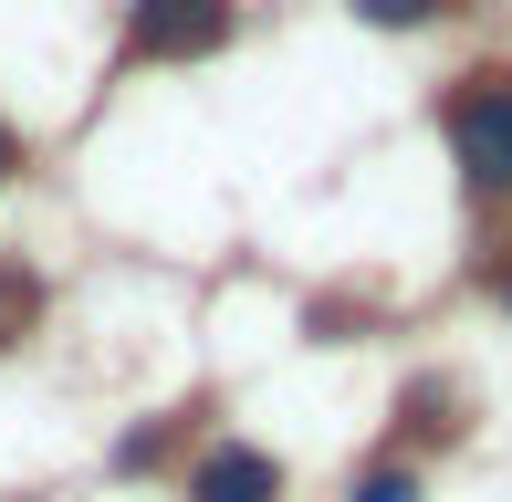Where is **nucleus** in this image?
<instances>
[{
  "mask_svg": "<svg viewBox=\"0 0 512 502\" xmlns=\"http://www.w3.org/2000/svg\"><path fill=\"white\" fill-rule=\"evenodd\" d=\"M408 429H418V440H450V398H439V387H408Z\"/></svg>",
  "mask_w": 512,
  "mask_h": 502,
  "instance_id": "obj_5",
  "label": "nucleus"
},
{
  "mask_svg": "<svg viewBox=\"0 0 512 502\" xmlns=\"http://www.w3.org/2000/svg\"><path fill=\"white\" fill-rule=\"evenodd\" d=\"M32 314H42V283H32L21 262H11V272H0V356H11L21 335H32Z\"/></svg>",
  "mask_w": 512,
  "mask_h": 502,
  "instance_id": "obj_4",
  "label": "nucleus"
},
{
  "mask_svg": "<svg viewBox=\"0 0 512 502\" xmlns=\"http://www.w3.org/2000/svg\"><path fill=\"white\" fill-rule=\"evenodd\" d=\"M356 502H418V482H408V471H366Z\"/></svg>",
  "mask_w": 512,
  "mask_h": 502,
  "instance_id": "obj_7",
  "label": "nucleus"
},
{
  "mask_svg": "<svg viewBox=\"0 0 512 502\" xmlns=\"http://www.w3.org/2000/svg\"><path fill=\"white\" fill-rule=\"evenodd\" d=\"M356 11H366V21H387V32H408V21H429L439 0H356Z\"/></svg>",
  "mask_w": 512,
  "mask_h": 502,
  "instance_id": "obj_6",
  "label": "nucleus"
},
{
  "mask_svg": "<svg viewBox=\"0 0 512 502\" xmlns=\"http://www.w3.org/2000/svg\"><path fill=\"white\" fill-rule=\"evenodd\" d=\"M0 168H11V136H0Z\"/></svg>",
  "mask_w": 512,
  "mask_h": 502,
  "instance_id": "obj_8",
  "label": "nucleus"
},
{
  "mask_svg": "<svg viewBox=\"0 0 512 502\" xmlns=\"http://www.w3.org/2000/svg\"><path fill=\"white\" fill-rule=\"evenodd\" d=\"M189 502H283V461L272 450H209Z\"/></svg>",
  "mask_w": 512,
  "mask_h": 502,
  "instance_id": "obj_3",
  "label": "nucleus"
},
{
  "mask_svg": "<svg viewBox=\"0 0 512 502\" xmlns=\"http://www.w3.org/2000/svg\"><path fill=\"white\" fill-rule=\"evenodd\" d=\"M502 304H512V272H502Z\"/></svg>",
  "mask_w": 512,
  "mask_h": 502,
  "instance_id": "obj_9",
  "label": "nucleus"
},
{
  "mask_svg": "<svg viewBox=\"0 0 512 502\" xmlns=\"http://www.w3.org/2000/svg\"><path fill=\"white\" fill-rule=\"evenodd\" d=\"M450 136H460V168H471L481 189H512V74H471Z\"/></svg>",
  "mask_w": 512,
  "mask_h": 502,
  "instance_id": "obj_2",
  "label": "nucleus"
},
{
  "mask_svg": "<svg viewBox=\"0 0 512 502\" xmlns=\"http://www.w3.org/2000/svg\"><path fill=\"white\" fill-rule=\"evenodd\" d=\"M220 32H230V0H136L126 11V53H147V63L220 53Z\"/></svg>",
  "mask_w": 512,
  "mask_h": 502,
  "instance_id": "obj_1",
  "label": "nucleus"
}]
</instances>
